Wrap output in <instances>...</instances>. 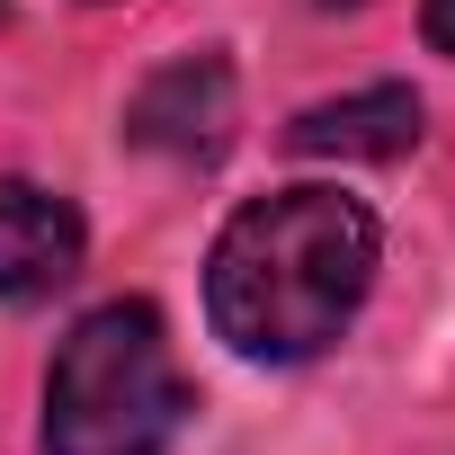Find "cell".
<instances>
[{"instance_id":"obj_5","label":"cell","mask_w":455,"mask_h":455,"mask_svg":"<svg viewBox=\"0 0 455 455\" xmlns=\"http://www.w3.org/2000/svg\"><path fill=\"white\" fill-rule=\"evenodd\" d=\"M411 143H419V99L402 81L322 99L286 125V152H304V161H402Z\"/></svg>"},{"instance_id":"obj_2","label":"cell","mask_w":455,"mask_h":455,"mask_svg":"<svg viewBox=\"0 0 455 455\" xmlns=\"http://www.w3.org/2000/svg\"><path fill=\"white\" fill-rule=\"evenodd\" d=\"M188 428V375L152 304H99L72 322L45 375V455H170Z\"/></svg>"},{"instance_id":"obj_4","label":"cell","mask_w":455,"mask_h":455,"mask_svg":"<svg viewBox=\"0 0 455 455\" xmlns=\"http://www.w3.org/2000/svg\"><path fill=\"white\" fill-rule=\"evenodd\" d=\"M90 223L72 196L36 188V179H0V304H36L54 286L81 277Z\"/></svg>"},{"instance_id":"obj_6","label":"cell","mask_w":455,"mask_h":455,"mask_svg":"<svg viewBox=\"0 0 455 455\" xmlns=\"http://www.w3.org/2000/svg\"><path fill=\"white\" fill-rule=\"evenodd\" d=\"M419 28H428L437 54H455V0H419Z\"/></svg>"},{"instance_id":"obj_3","label":"cell","mask_w":455,"mask_h":455,"mask_svg":"<svg viewBox=\"0 0 455 455\" xmlns=\"http://www.w3.org/2000/svg\"><path fill=\"white\" fill-rule=\"evenodd\" d=\"M233 116H242V81H233V63L205 45V54L161 63L125 99V143L134 152H161V161H214L223 143H233Z\"/></svg>"},{"instance_id":"obj_1","label":"cell","mask_w":455,"mask_h":455,"mask_svg":"<svg viewBox=\"0 0 455 455\" xmlns=\"http://www.w3.org/2000/svg\"><path fill=\"white\" fill-rule=\"evenodd\" d=\"M375 286V214L339 188L251 196L205 259V322L251 366L322 357Z\"/></svg>"}]
</instances>
